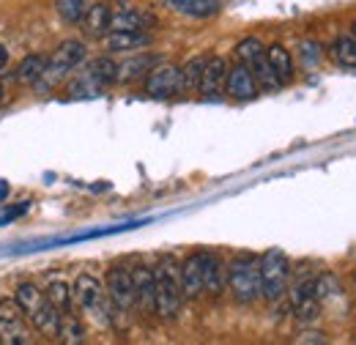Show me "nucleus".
Instances as JSON below:
<instances>
[{"mask_svg":"<svg viewBox=\"0 0 356 345\" xmlns=\"http://www.w3.org/2000/svg\"><path fill=\"white\" fill-rule=\"evenodd\" d=\"M154 312L165 321L176 318L181 302H184V291H181V266H176L173 258H162L159 266L154 268Z\"/></svg>","mask_w":356,"mask_h":345,"instance_id":"1","label":"nucleus"},{"mask_svg":"<svg viewBox=\"0 0 356 345\" xmlns=\"http://www.w3.org/2000/svg\"><path fill=\"white\" fill-rule=\"evenodd\" d=\"M227 288L238 304H252L261 299V258L236 255L227 266Z\"/></svg>","mask_w":356,"mask_h":345,"instance_id":"2","label":"nucleus"},{"mask_svg":"<svg viewBox=\"0 0 356 345\" xmlns=\"http://www.w3.org/2000/svg\"><path fill=\"white\" fill-rule=\"evenodd\" d=\"M288 277H291V263L280 250H268L261 255V296L266 302H277L285 294Z\"/></svg>","mask_w":356,"mask_h":345,"instance_id":"3","label":"nucleus"},{"mask_svg":"<svg viewBox=\"0 0 356 345\" xmlns=\"http://www.w3.org/2000/svg\"><path fill=\"white\" fill-rule=\"evenodd\" d=\"M86 44L77 42V39H66V42L58 44V49L49 55L47 61V72L42 77V83L47 86H58L60 80H66L83 61H86Z\"/></svg>","mask_w":356,"mask_h":345,"instance_id":"4","label":"nucleus"},{"mask_svg":"<svg viewBox=\"0 0 356 345\" xmlns=\"http://www.w3.org/2000/svg\"><path fill=\"white\" fill-rule=\"evenodd\" d=\"M72 296H74V302L80 304L93 321L110 323V315H107V302H110L107 299V291H104V285L93 274H77V280L72 285Z\"/></svg>","mask_w":356,"mask_h":345,"instance_id":"5","label":"nucleus"},{"mask_svg":"<svg viewBox=\"0 0 356 345\" xmlns=\"http://www.w3.org/2000/svg\"><path fill=\"white\" fill-rule=\"evenodd\" d=\"M115 77H118V63L113 58H99V61H93L88 69H86V74L80 77V83L72 86V93H77V96H93V93L104 90L107 86H113Z\"/></svg>","mask_w":356,"mask_h":345,"instance_id":"6","label":"nucleus"},{"mask_svg":"<svg viewBox=\"0 0 356 345\" xmlns=\"http://www.w3.org/2000/svg\"><path fill=\"white\" fill-rule=\"evenodd\" d=\"M104 291H107V299L115 310L127 312L132 310L137 299H134V282H132V271L124 268V266H113L104 277Z\"/></svg>","mask_w":356,"mask_h":345,"instance_id":"7","label":"nucleus"},{"mask_svg":"<svg viewBox=\"0 0 356 345\" xmlns=\"http://www.w3.org/2000/svg\"><path fill=\"white\" fill-rule=\"evenodd\" d=\"M145 93L154 99H170L176 93H184L181 83V69L173 63H159L151 69V74L145 77Z\"/></svg>","mask_w":356,"mask_h":345,"instance_id":"8","label":"nucleus"},{"mask_svg":"<svg viewBox=\"0 0 356 345\" xmlns=\"http://www.w3.org/2000/svg\"><path fill=\"white\" fill-rule=\"evenodd\" d=\"M291 310L296 315L299 323H312L321 312V299L315 294V277L310 280H302L299 285H293L291 291Z\"/></svg>","mask_w":356,"mask_h":345,"instance_id":"9","label":"nucleus"},{"mask_svg":"<svg viewBox=\"0 0 356 345\" xmlns=\"http://www.w3.org/2000/svg\"><path fill=\"white\" fill-rule=\"evenodd\" d=\"M258 80H255V74L250 72V66H244V63H236L233 69H227V80H225V93L230 96V99H236V102H250V99H255L258 96Z\"/></svg>","mask_w":356,"mask_h":345,"instance_id":"10","label":"nucleus"},{"mask_svg":"<svg viewBox=\"0 0 356 345\" xmlns=\"http://www.w3.org/2000/svg\"><path fill=\"white\" fill-rule=\"evenodd\" d=\"M162 63V55L156 52H140V55H132L127 58L124 63H118V77L115 83H137V80H145L151 74L154 66Z\"/></svg>","mask_w":356,"mask_h":345,"instance_id":"11","label":"nucleus"},{"mask_svg":"<svg viewBox=\"0 0 356 345\" xmlns=\"http://www.w3.org/2000/svg\"><path fill=\"white\" fill-rule=\"evenodd\" d=\"M181 291L186 299L203 296V252H195L181 263Z\"/></svg>","mask_w":356,"mask_h":345,"instance_id":"12","label":"nucleus"},{"mask_svg":"<svg viewBox=\"0 0 356 345\" xmlns=\"http://www.w3.org/2000/svg\"><path fill=\"white\" fill-rule=\"evenodd\" d=\"M156 25V17L145 8H118L113 11L110 31H148Z\"/></svg>","mask_w":356,"mask_h":345,"instance_id":"13","label":"nucleus"},{"mask_svg":"<svg viewBox=\"0 0 356 345\" xmlns=\"http://www.w3.org/2000/svg\"><path fill=\"white\" fill-rule=\"evenodd\" d=\"M225 80H227V63L222 58H209L206 61V69L200 74V86L197 90L206 96V99H217L225 90Z\"/></svg>","mask_w":356,"mask_h":345,"instance_id":"14","label":"nucleus"},{"mask_svg":"<svg viewBox=\"0 0 356 345\" xmlns=\"http://www.w3.org/2000/svg\"><path fill=\"white\" fill-rule=\"evenodd\" d=\"M110 19H113V8L107 3H93V6H88L80 25L90 39H104L110 33Z\"/></svg>","mask_w":356,"mask_h":345,"instance_id":"15","label":"nucleus"},{"mask_svg":"<svg viewBox=\"0 0 356 345\" xmlns=\"http://www.w3.org/2000/svg\"><path fill=\"white\" fill-rule=\"evenodd\" d=\"M154 42V36L148 31H110L104 36V44L110 52H132L140 47H148Z\"/></svg>","mask_w":356,"mask_h":345,"instance_id":"16","label":"nucleus"},{"mask_svg":"<svg viewBox=\"0 0 356 345\" xmlns=\"http://www.w3.org/2000/svg\"><path fill=\"white\" fill-rule=\"evenodd\" d=\"M31 321H33L36 332H42L44 337H58V332H60V321H63V312H60V310H58V307L44 296V302L31 312Z\"/></svg>","mask_w":356,"mask_h":345,"instance_id":"17","label":"nucleus"},{"mask_svg":"<svg viewBox=\"0 0 356 345\" xmlns=\"http://www.w3.org/2000/svg\"><path fill=\"white\" fill-rule=\"evenodd\" d=\"M132 282H134V299L143 310L154 312V291H156V282H154V268L148 266H137L132 268Z\"/></svg>","mask_w":356,"mask_h":345,"instance_id":"18","label":"nucleus"},{"mask_svg":"<svg viewBox=\"0 0 356 345\" xmlns=\"http://www.w3.org/2000/svg\"><path fill=\"white\" fill-rule=\"evenodd\" d=\"M225 282H227V271H225L222 260L211 252H203V291L217 296L222 294Z\"/></svg>","mask_w":356,"mask_h":345,"instance_id":"19","label":"nucleus"},{"mask_svg":"<svg viewBox=\"0 0 356 345\" xmlns=\"http://www.w3.org/2000/svg\"><path fill=\"white\" fill-rule=\"evenodd\" d=\"M47 61H49V58H47V55H39V52L22 58L19 66H17V72H14V80H17L19 86H36V83H42V77H44V72H47Z\"/></svg>","mask_w":356,"mask_h":345,"instance_id":"20","label":"nucleus"},{"mask_svg":"<svg viewBox=\"0 0 356 345\" xmlns=\"http://www.w3.org/2000/svg\"><path fill=\"white\" fill-rule=\"evenodd\" d=\"M266 58H268V66L274 69V74H277V80H280L282 86L293 80V58H291V52H288L282 44L266 47Z\"/></svg>","mask_w":356,"mask_h":345,"instance_id":"21","label":"nucleus"},{"mask_svg":"<svg viewBox=\"0 0 356 345\" xmlns=\"http://www.w3.org/2000/svg\"><path fill=\"white\" fill-rule=\"evenodd\" d=\"M173 11L178 14H186V17H195V19H206V17H214L220 11V0H165Z\"/></svg>","mask_w":356,"mask_h":345,"instance_id":"22","label":"nucleus"},{"mask_svg":"<svg viewBox=\"0 0 356 345\" xmlns=\"http://www.w3.org/2000/svg\"><path fill=\"white\" fill-rule=\"evenodd\" d=\"M332 58L343 66V69H354L356 72V39L354 36H337L332 42Z\"/></svg>","mask_w":356,"mask_h":345,"instance_id":"23","label":"nucleus"},{"mask_svg":"<svg viewBox=\"0 0 356 345\" xmlns=\"http://www.w3.org/2000/svg\"><path fill=\"white\" fill-rule=\"evenodd\" d=\"M44 296L55 304L60 312H72L74 296H72V285H69V282H63V280H52V282L47 285Z\"/></svg>","mask_w":356,"mask_h":345,"instance_id":"24","label":"nucleus"},{"mask_svg":"<svg viewBox=\"0 0 356 345\" xmlns=\"http://www.w3.org/2000/svg\"><path fill=\"white\" fill-rule=\"evenodd\" d=\"M55 11L66 25H80L88 11V3L86 0H55Z\"/></svg>","mask_w":356,"mask_h":345,"instance_id":"25","label":"nucleus"},{"mask_svg":"<svg viewBox=\"0 0 356 345\" xmlns=\"http://www.w3.org/2000/svg\"><path fill=\"white\" fill-rule=\"evenodd\" d=\"M58 337L69 345L83 343V340H86V326H83V321H80V318H74L72 312H63V321H60V332H58Z\"/></svg>","mask_w":356,"mask_h":345,"instance_id":"26","label":"nucleus"},{"mask_svg":"<svg viewBox=\"0 0 356 345\" xmlns=\"http://www.w3.org/2000/svg\"><path fill=\"white\" fill-rule=\"evenodd\" d=\"M206 55H197V58H192L189 63H184L181 66V83H184V90H197L200 86V74H203V69H206Z\"/></svg>","mask_w":356,"mask_h":345,"instance_id":"27","label":"nucleus"},{"mask_svg":"<svg viewBox=\"0 0 356 345\" xmlns=\"http://www.w3.org/2000/svg\"><path fill=\"white\" fill-rule=\"evenodd\" d=\"M14 299H17V302H19V307L25 310V315H31V312H33L39 304L44 302V294H42V291H39L33 282H22V285L17 288V296H14Z\"/></svg>","mask_w":356,"mask_h":345,"instance_id":"28","label":"nucleus"},{"mask_svg":"<svg viewBox=\"0 0 356 345\" xmlns=\"http://www.w3.org/2000/svg\"><path fill=\"white\" fill-rule=\"evenodd\" d=\"M22 315H25V310L19 307L17 299H3V302H0V323H3V326H17V323H22Z\"/></svg>","mask_w":356,"mask_h":345,"instance_id":"29","label":"nucleus"},{"mask_svg":"<svg viewBox=\"0 0 356 345\" xmlns=\"http://www.w3.org/2000/svg\"><path fill=\"white\" fill-rule=\"evenodd\" d=\"M31 206H33L31 200H22V203H17V206L6 209V211L0 214V227H3V225H8V222H14V219H19L22 214H28V211H31Z\"/></svg>","mask_w":356,"mask_h":345,"instance_id":"30","label":"nucleus"},{"mask_svg":"<svg viewBox=\"0 0 356 345\" xmlns=\"http://www.w3.org/2000/svg\"><path fill=\"white\" fill-rule=\"evenodd\" d=\"M302 49H305V61L307 63H318L321 58H323V52H321V44H315V42H302Z\"/></svg>","mask_w":356,"mask_h":345,"instance_id":"31","label":"nucleus"},{"mask_svg":"<svg viewBox=\"0 0 356 345\" xmlns=\"http://www.w3.org/2000/svg\"><path fill=\"white\" fill-rule=\"evenodd\" d=\"M296 343H318V345H323V343H326V335H323V332H312V329H305V332H299Z\"/></svg>","mask_w":356,"mask_h":345,"instance_id":"32","label":"nucleus"},{"mask_svg":"<svg viewBox=\"0 0 356 345\" xmlns=\"http://www.w3.org/2000/svg\"><path fill=\"white\" fill-rule=\"evenodd\" d=\"M6 63H8V49H6L3 44H0V72L6 69Z\"/></svg>","mask_w":356,"mask_h":345,"instance_id":"33","label":"nucleus"},{"mask_svg":"<svg viewBox=\"0 0 356 345\" xmlns=\"http://www.w3.org/2000/svg\"><path fill=\"white\" fill-rule=\"evenodd\" d=\"M6 198H8V184L0 181V200H6Z\"/></svg>","mask_w":356,"mask_h":345,"instance_id":"34","label":"nucleus"},{"mask_svg":"<svg viewBox=\"0 0 356 345\" xmlns=\"http://www.w3.org/2000/svg\"><path fill=\"white\" fill-rule=\"evenodd\" d=\"M3 99H6V93H3V86H0V104H3Z\"/></svg>","mask_w":356,"mask_h":345,"instance_id":"35","label":"nucleus"},{"mask_svg":"<svg viewBox=\"0 0 356 345\" xmlns=\"http://www.w3.org/2000/svg\"><path fill=\"white\" fill-rule=\"evenodd\" d=\"M351 36H354V39H356V22H354V25H351Z\"/></svg>","mask_w":356,"mask_h":345,"instance_id":"36","label":"nucleus"},{"mask_svg":"<svg viewBox=\"0 0 356 345\" xmlns=\"http://www.w3.org/2000/svg\"><path fill=\"white\" fill-rule=\"evenodd\" d=\"M115 3H124V0H115Z\"/></svg>","mask_w":356,"mask_h":345,"instance_id":"37","label":"nucleus"},{"mask_svg":"<svg viewBox=\"0 0 356 345\" xmlns=\"http://www.w3.org/2000/svg\"><path fill=\"white\" fill-rule=\"evenodd\" d=\"M354 280H356V274H354Z\"/></svg>","mask_w":356,"mask_h":345,"instance_id":"38","label":"nucleus"}]
</instances>
